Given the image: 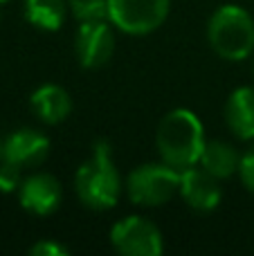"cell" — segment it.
Masks as SVG:
<instances>
[{
    "mask_svg": "<svg viewBox=\"0 0 254 256\" xmlns=\"http://www.w3.org/2000/svg\"><path fill=\"white\" fill-rule=\"evenodd\" d=\"M22 184V168L2 160L0 162V194H18Z\"/></svg>",
    "mask_w": 254,
    "mask_h": 256,
    "instance_id": "cell-16",
    "label": "cell"
},
{
    "mask_svg": "<svg viewBox=\"0 0 254 256\" xmlns=\"http://www.w3.org/2000/svg\"><path fill=\"white\" fill-rule=\"evenodd\" d=\"M30 254L32 256H68L70 250L66 245H61L58 240H52V238H40L38 243H34L30 248Z\"/></svg>",
    "mask_w": 254,
    "mask_h": 256,
    "instance_id": "cell-18",
    "label": "cell"
},
{
    "mask_svg": "<svg viewBox=\"0 0 254 256\" xmlns=\"http://www.w3.org/2000/svg\"><path fill=\"white\" fill-rule=\"evenodd\" d=\"M252 74H254V63H252Z\"/></svg>",
    "mask_w": 254,
    "mask_h": 256,
    "instance_id": "cell-20",
    "label": "cell"
},
{
    "mask_svg": "<svg viewBox=\"0 0 254 256\" xmlns=\"http://www.w3.org/2000/svg\"><path fill=\"white\" fill-rule=\"evenodd\" d=\"M218 178H214L210 171L196 164L180 171V198L184 200L189 209L198 214H210L220 204L223 191H220Z\"/></svg>",
    "mask_w": 254,
    "mask_h": 256,
    "instance_id": "cell-10",
    "label": "cell"
},
{
    "mask_svg": "<svg viewBox=\"0 0 254 256\" xmlns=\"http://www.w3.org/2000/svg\"><path fill=\"white\" fill-rule=\"evenodd\" d=\"M30 108L43 124L56 126L66 122L72 112V97L63 86L58 84H43L32 92Z\"/></svg>",
    "mask_w": 254,
    "mask_h": 256,
    "instance_id": "cell-11",
    "label": "cell"
},
{
    "mask_svg": "<svg viewBox=\"0 0 254 256\" xmlns=\"http://www.w3.org/2000/svg\"><path fill=\"white\" fill-rule=\"evenodd\" d=\"M207 144L200 117L189 108H174L160 120L156 130V148L162 162L178 171L196 166Z\"/></svg>",
    "mask_w": 254,
    "mask_h": 256,
    "instance_id": "cell-2",
    "label": "cell"
},
{
    "mask_svg": "<svg viewBox=\"0 0 254 256\" xmlns=\"http://www.w3.org/2000/svg\"><path fill=\"white\" fill-rule=\"evenodd\" d=\"M126 196L138 207H160L180 191V171L166 162H146L126 178Z\"/></svg>",
    "mask_w": 254,
    "mask_h": 256,
    "instance_id": "cell-4",
    "label": "cell"
},
{
    "mask_svg": "<svg viewBox=\"0 0 254 256\" xmlns=\"http://www.w3.org/2000/svg\"><path fill=\"white\" fill-rule=\"evenodd\" d=\"M200 164L205 171H210L218 180H228L234 173H238V164H241V153L234 148V144L223 140H212L205 144L200 155Z\"/></svg>",
    "mask_w": 254,
    "mask_h": 256,
    "instance_id": "cell-13",
    "label": "cell"
},
{
    "mask_svg": "<svg viewBox=\"0 0 254 256\" xmlns=\"http://www.w3.org/2000/svg\"><path fill=\"white\" fill-rule=\"evenodd\" d=\"M0 162H2V140H0Z\"/></svg>",
    "mask_w": 254,
    "mask_h": 256,
    "instance_id": "cell-19",
    "label": "cell"
},
{
    "mask_svg": "<svg viewBox=\"0 0 254 256\" xmlns=\"http://www.w3.org/2000/svg\"><path fill=\"white\" fill-rule=\"evenodd\" d=\"M68 4L79 22L108 20V0H68Z\"/></svg>",
    "mask_w": 254,
    "mask_h": 256,
    "instance_id": "cell-15",
    "label": "cell"
},
{
    "mask_svg": "<svg viewBox=\"0 0 254 256\" xmlns=\"http://www.w3.org/2000/svg\"><path fill=\"white\" fill-rule=\"evenodd\" d=\"M207 43L223 61H246L254 54V18L241 4H220L207 20Z\"/></svg>",
    "mask_w": 254,
    "mask_h": 256,
    "instance_id": "cell-3",
    "label": "cell"
},
{
    "mask_svg": "<svg viewBox=\"0 0 254 256\" xmlns=\"http://www.w3.org/2000/svg\"><path fill=\"white\" fill-rule=\"evenodd\" d=\"M110 245L124 256H158L164 252V236L160 227L144 216L120 218L110 227Z\"/></svg>",
    "mask_w": 254,
    "mask_h": 256,
    "instance_id": "cell-6",
    "label": "cell"
},
{
    "mask_svg": "<svg viewBox=\"0 0 254 256\" xmlns=\"http://www.w3.org/2000/svg\"><path fill=\"white\" fill-rule=\"evenodd\" d=\"M74 194L86 209L108 212L120 202L124 180L112 160V148L106 140L94 142L92 153L74 173Z\"/></svg>",
    "mask_w": 254,
    "mask_h": 256,
    "instance_id": "cell-1",
    "label": "cell"
},
{
    "mask_svg": "<svg viewBox=\"0 0 254 256\" xmlns=\"http://www.w3.org/2000/svg\"><path fill=\"white\" fill-rule=\"evenodd\" d=\"M25 20L40 32H58L70 14L68 0H25Z\"/></svg>",
    "mask_w": 254,
    "mask_h": 256,
    "instance_id": "cell-14",
    "label": "cell"
},
{
    "mask_svg": "<svg viewBox=\"0 0 254 256\" xmlns=\"http://www.w3.org/2000/svg\"><path fill=\"white\" fill-rule=\"evenodd\" d=\"M115 54V27L110 20L79 22L74 36V56L84 70L104 68Z\"/></svg>",
    "mask_w": 254,
    "mask_h": 256,
    "instance_id": "cell-7",
    "label": "cell"
},
{
    "mask_svg": "<svg viewBox=\"0 0 254 256\" xmlns=\"http://www.w3.org/2000/svg\"><path fill=\"white\" fill-rule=\"evenodd\" d=\"M0 2H9V0H0Z\"/></svg>",
    "mask_w": 254,
    "mask_h": 256,
    "instance_id": "cell-21",
    "label": "cell"
},
{
    "mask_svg": "<svg viewBox=\"0 0 254 256\" xmlns=\"http://www.w3.org/2000/svg\"><path fill=\"white\" fill-rule=\"evenodd\" d=\"M50 137L36 128H16L2 140V160L20 166L22 171L36 168L50 155Z\"/></svg>",
    "mask_w": 254,
    "mask_h": 256,
    "instance_id": "cell-9",
    "label": "cell"
},
{
    "mask_svg": "<svg viewBox=\"0 0 254 256\" xmlns=\"http://www.w3.org/2000/svg\"><path fill=\"white\" fill-rule=\"evenodd\" d=\"M63 200V186L52 173H32L22 178L18 189V202L32 216H52Z\"/></svg>",
    "mask_w": 254,
    "mask_h": 256,
    "instance_id": "cell-8",
    "label": "cell"
},
{
    "mask_svg": "<svg viewBox=\"0 0 254 256\" xmlns=\"http://www.w3.org/2000/svg\"><path fill=\"white\" fill-rule=\"evenodd\" d=\"M238 178L243 186L250 194H254V144L241 153V164H238Z\"/></svg>",
    "mask_w": 254,
    "mask_h": 256,
    "instance_id": "cell-17",
    "label": "cell"
},
{
    "mask_svg": "<svg viewBox=\"0 0 254 256\" xmlns=\"http://www.w3.org/2000/svg\"><path fill=\"white\" fill-rule=\"evenodd\" d=\"M225 124L241 142L254 140V88L241 86L232 90L223 108Z\"/></svg>",
    "mask_w": 254,
    "mask_h": 256,
    "instance_id": "cell-12",
    "label": "cell"
},
{
    "mask_svg": "<svg viewBox=\"0 0 254 256\" xmlns=\"http://www.w3.org/2000/svg\"><path fill=\"white\" fill-rule=\"evenodd\" d=\"M171 0H108V20L128 36H146L164 25Z\"/></svg>",
    "mask_w": 254,
    "mask_h": 256,
    "instance_id": "cell-5",
    "label": "cell"
}]
</instances>
